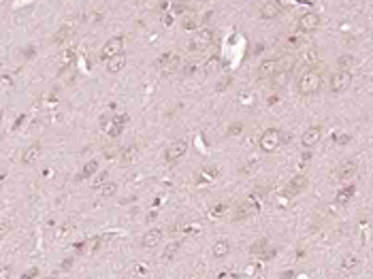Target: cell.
<instances>
[{
	"label": "cell",
	"instance_id": "obj_1",
	"mask_svg": "<svg viewBox=\"0 0 373 279\" xmlns=\"http://www.w3.org/2000/svg\"><path fill=\"white\" fill-rule=\"evenodd\" d=\"M320 87H322V75H320V70H316V68L305 70L296 81V89L301 96H314Z\"/></svg>",
	"mask_w": 373,
	"mask_h": 279
},
{
	"label": "cell",
	"instance_id": "obj_2",
	"mask_svg": "<svg viewBox=\"0 0 373 279\" xmlns=\"http://www.w3.org/2000/svg\"><path fill=\"white\" fill-rule=\"evenodd\" d=\"M281 141H284V134L277 128H267L260 134V149L265 151V154H273V151L281 145Z\"/></svg>",
	"mask_w": 373,
	"mask_h": 279
},
{
	"label": "cell",
	"instance_id": "obj_3",
	"mask_svg": "<svg viewBox=\"0 0 373 279\" xmlns=\"http://www.w3.org/2000/svg\"><path fill=\"white\" fill-rule=\"evenodd\" d=\"M122 51H124V37H122V34H117V37H111L103 45L101 53H98V60L107 62V60H111L113 56H117V53H122Z\"/></svg>",
	"mask_w": 373,
	"mask_h": 279
},
{
	"label": "cell",
	"instance_id": "obj_4",
	"mask_svg": "<svg viewBox=\"0 0 373 279\" xmlns=\"http://www.w3.org/2000/svg\"><path fill=\"white\" fill-rule=\"evenodd\" d=\"M213 41H215V32H213L211 28H203V30H198L196 34H192V41H190V49H192V51H203V49H207Z\"/></svg>",
	"mask_w": 373,
	"mask_h": 279
},
{
	"label": "cell",
	"instance_id": "obj_5",
	"mask_svg": "<svg viewBox=\"0 0 373 279\" xmlns=\"http://www.w3.org/2000/svg\"><path fill=\"white\" fill-rule=\"evenodd\" d=\"M352 85V73L350 70H335L331 75V81H329V87L333 94H339L343 89H348Z\"/></svg>",
	"mask_w": 373,
	"mask_h": 279
},
{
	"label": "cell",
	"instance_id": "obj_6",
	"mask_svg": "<svg viewBox=\"0 0 373 279\" xmlns=\"http://www.w3.org/2000/svg\"><path fill=\"white\" fill-rule=\"evenodd\" d=\"M186 151H188V143L184 139H175V141H171L169 147L165 149V160L169 162V164H175L177 160H181L186 156Z\"/></svg>",
	"mask_w": 373,
	"mask_h": 279
},
{
	"label": "cell",
	"instance_id": "obj_7",
	"mask_svg": "<svg viewBox=\"0 0 373 279\" xmlns=\"http://www.w3.org/2000/svg\"><path fill=\"white\" fill-rule=\"evenodd\" d=\"M320 26H322V17L318 13H314V11L303 13L301 17H299V22H296V28L301 32H316Z\"/></svg>",
	"mask_w": 373,
	"mask_h": 279
},
{
	"label": "cell",
	"instance_id": "obj_8",
	"mask_svg": "<svg viewBox=\"0 0 373 279\" xmlns=\"http://www.w3.org/2000/svg\"><path fill=\"white\" fill-rule=\"evenodd\" d=\"M258 79H275L277 73H279V60H262L260 64H258Z\"/></svg>",
	"mask_w": 373,
	"mask_h": 279
},
{
	"label": "cell",
	"instance_id": "obj_9",
	"mask_svg": "<svg viewBox=\"0 0 373 279\" xmlns=\"http://www.w3.org/2000/svg\"><path fill=\"white\" fill-rule=\"evenodd\" d=\"M356 160H343L341 164L337 166V170H335V177L339 179V181H348V179H352L354 175H356Z\"/></svg>",
	"mask_w": 373,
	"mask_h": 279
},
{
	"label": "cell",
	"instance_id": "obj_10",
	"mask_svg": "<svg viewBox=\"0 0 373 279\" xmlns=\"http://www.w3.org/2000/svg\"><path fill=\"white\" fill-rule=\"evenodd\" d=\"M320 139H322L320 126H309V128H305V132H303L301 143H303V147H316L318 143H320Z\"/></svg>",
	"mask_w": 373,
	"mask_h": 279
},
{
	"label": "cell",
	"instance_id": "obj_11",
	"mask_svg": "<svg viewBox=\"0 0 373 279\" xmlns=\"http://www.w3.org/2000/svg\"><path fill=\"white\" fill-rule=\"evenodd\" d=\"M307 185H309L307 175H296V177L292 179V181H290V183L286 185L284 194H286V196H296V194L305 192V190H307Z\"/></svg>",
	"mask_w": 373,
	"mask_h": 279
},
{
	"label": "cell",
	"instance_id": "obj_12",
	"mask_svg": "<svg viewBox=\"0 0 373 279\" xmlns=\"http://www.w3.org/2000/svg\"><path fill=\"white\" fill-rule=\"evenodd\" d=\"M160 64H165L162 75H175L179 64H181V58H179V53H167V56L160 60Z\"/></svg>",
	"mask_w": 373,
	"mask_h": 279
},
{
	"label": "cell",
	"instance_id": "obj_13",
	"mask_svg": "<svg viewBox=\"0 0 373 279\" xmlns=\"http://www.w3.org/2000/svg\"><path fill=\"white\" fill-rule=\"evenodd\" d=\"M160 241H162V230L160 228H152V230H147L141 237V247L143 249H152V247H156Z\"/></svg>",
	"mask_w": 373,
	"mask_h": 279
},
{
	"label": "cell",
	"instance_id": "obj_14",
	"mask_svg": "<svg viewBox=\"0 0 373 279\" xmlns=\"http://www.w3.org/2000/svg\"><path fill=\"white\" fill-rule=\"evenodd\" d=\"M279 15H281V7L275 3V0H267V3L260 7L262 20H275V17H279Z\"/></svg>",
	"mask_w": 373,
	"mask_h": 279
},
{
	"label": "cell",
	"instance_id": "obj_15",
	"mask_svg": "<svg viewBox=\"0 0 373 279\" xmlns=\"http://www.w3.org/2000/svg\"><path fill=\"white\" fill-rule=\"evenodd\" d=\"M254 213H256V207H254L252 203H241V205H237V209H235L233 222H243V220L252 218Z\"/></svg>",
	"mask_w": 373,
	"mask_h": 279
},
{
	"label": "cell",
	"instance_id": "obj_16",
	"mask_svg": "<svg viewBox=\"0 0 373 279\" xmlns=\"http://www.w3.org/2000/svg\"><path fill=\"white\" fill-rule=\"evenodd\" d=\"M41 156V143L39 141H34L32 145H28L24 149V154H22V164H32V162Z\"/></svg>",
	"mask_w": 373,
	"mask_h": 279
},
{
	"label": "cell",
	"instance_id": "obj_17",
	"mask_svg": "<svg viewBox=\"0 0 373 279\" xmlns=\"http://www.w3.org/2000/svg\"><path fill=\"white\" fill-rule=\"evenodd\" d=\"M126 66V53L122 51V53H117V56H113L111 60H107V70L109 73H120V70Z\"/></svg>",
	"mask_w": 373,
	"mask_h": 279
},
{
	"label": "cell",
	"instance_id": "obj_18",
	"mask_svg": "<svg viewBox=\"0 0 373 279\" xmlns=\"http://www.w3.org/2000/svg\"><path fill=\"white\" fill-rule=\"evenodd\" d=\"M229 251H231V243L226 239H217L213 243V247H211V256L213 258H226V256H229Z\"/></svg>",
	"mask_w": 373,
	"mask_h": 279
},
{
	"label": "cell",
	"instance_id": "obj_19",
	"mask_svg": "<svg viewBox=\"0 0 373 279\" xmlns=\"http://www.w3.org/2000/svg\"><path fill=\"white\" fill-rule=\"evenodd\" d=\"M354 66H356V58H354V56H350V53H343V56H339L337 70H350V73H352Z\"/></svg>",
	"mask_w": 373,
	"mask_h": 279
},
{
	"label": "cell",
	"instance_id": "obj_20",
	"mask_svg": "<svg viewBox=\"0 0 373 279\" xmlns=\"http://www.w3.org/2000/svg\"><path fill=\"white\" fill-rule=\"evenodd\" d=\"M354 194H356V188L345 185V188H341V190L337 192V199H335V201H337V205H348V201L352 199Z\"/></svg>",
	"mask_w": 373,
	"mask_h": 279
},
{
	"label": "cell",
	"instance_id": "obj_21",
	"mask_svg": "<svg viewBox=\"0 0 373 279\" xmlns=\"http://www.w3.org/2000/svg\"><path fill=\"white\" fill-rule=\"evenodd\" d=\"M318 51L314 49V47H309V49H303V53H301V62L305 66H314V64H318Z\"/></svg>",
	"mask_w": 373,
	"mask_h": 279
},
{
	"label": "cell",
	"instance_id": "obj_22",
	"mask_svg": "<svg viewBox=\"0 0 373 279\" xmlns=\"http://www.w3.org/2000/svg\"><path fill=\"white\" fill-rule=\"evenodd\" d=\"M96 170H98V162L96 160H90L88 164L84 166V170L77 175V181H81V179H88V177H92V175H96Z\"/></svg>",
	"mask_w": 373,
	"mask_h": 279
},
{
	"label": "cell",
	"instance_id": "obj_23",
	"mask_svg": "<svg viewBox=\"0 0 373 279\" xmlns=\"http://www.w3.org/2000/svg\"><path fill=\"white\" fill-rule=\"evenodd\" d=\"M179 247H181V243H179V241H171L169 245L165 247V251H162V258H165V260L175 258V254L179 251Z\"/></svg>",
	"mask_w": 373,
	"mask_h": 279
},
{
	"label": "cell",
	"instance_id": "obj_24",
	"mask_svg": "<svg viewBox=\"0 0 373 279\" xmlns=\"http://www.w3.org/2000/svg\"><path fill=\"white\" fill-rule=\"evenodd\" d=\"M356 264H358V258L352 256V254L341 258V268H343V271H352V268H356Z\"/></svg>",
	"mask_w": 373,
	"mask_h": 279
},
{
	"label": "cell",
	"instance_id": "obj_25",
	"mask_svg": "<svg viewBox=\"0 0 373 279\" xmlns=\"http://www.w3.org/2000/svg\"><path fill=\"white\" fill-rule=\"evenodd\" d=\"M220 68V56H211L205 62V73H215Z\"/></svg>",
	"mask_w": 373,
	"mask_h": 279
},
{
	"label": "cell",
	"instance_id": "obj_26",
	"mask_svg": "<svg viewBox=\"0 0 373 279\" xmlns=\"http://www.w3.org/2000/svg\"><path fill=\"white\" fill-rule=\"evenodd\" d=\"M117 192V183H113V181H107L105 185H103V190H101V196L103 199H111V196Z\"/></svg>",
	"mask_w": 373,
	"mask_h": 279
},
{
	"label": "cell",
	"instance_id": "obj_27",
	"mask_svg": "<svg viewBox=\"0 0 373 279\" xmlns=\"http://www.w3.org/2000/svg\"><path fill=\"white\" fill-rule=\"evenodd\" d=\"M241 130H243V124L241 122H233L229 126V130H226V137H239Z\"/></svg>",
	"mask_w": 373,
	"mask_h": 279
},
{
	"label": "cell",
	"instance_id": "obj_28",
	"mask_svg": "<svg viewBox=\"0 0 373 279\" xmlns=\"http://www.w3.org/2000/svg\"><path fill=\"white\" fill-rule=\"evenodd\" d=\"M70 37V28L68 26H62V28L56 32V37H53V43H60V41H64Z\"/></svg>",
	"mask_w": 373,
	"mask_h": 279
},
{
	"label": "cell",
	"instance_id": "obj_29",
	"mask_svg": "<svg viewBox=\"0 0 373 279\" xmlns=\"http://www.w3.org/2000/svg\"><path fill=\"white\" fill-rule=\"evenodd\" d=\"M231 83H233V77H231V75H226L224 79L217 81L215 89H217V92H224V89H229V87H231Z\"/></svg>",
	"mask_w": 373,
	"mask_h": 279
},
{
	"label": "cell",
	"instance_id": "obj_30",
	"mask_svg": "<svg viewBox=\"0 0 373 279\" xmlns=\"http://www.w3.org/2000/svg\"><path fill=\"white\" fill-rule=\"evenodd\" d=\"M9 232H11V224H9V220H3V226H0V237H7Z\"/></svg>",
	"mask_w": 373,
	"mask_h": 279
},
{
	"label": "cell",
	"instance_id": "obj_31",
	"mask_svg": "<svg viewBox=\"0 0 373 279\" xmlns=\"http://www.w3.org/2000/svg\"><path fill=\"white\" fill-rule=\"evenodd\" d=\"M265 245H267V241H265V239H260V241L256 243V245H252V249H250V251H252V254H258V251H260L262 247H265Z\"/></svg>",
	"mask_w": 373,
	"mask_h": 279
},
{
	"label": "cell",
	"instance_id": "obj_32",
	"mask_svg": "<svg viewBox=\"0 0 373 279\" xmlns=\"http://www.w3.org/2000/svg\"><path fill=\"white\" fill-rule=\"evenodd\" d=\"M24 279H30V277H39V268H28L24 275H22Z\"/></svg>",
	"mask_w": 373,
	"mask_h": 279
},
{
	"label": "cell",
	"instance_id": "obj_33",
	"mask_svg": "<svg viewBox=\"0 0 373 279\" xmlns=\"http://www.w3.org/2000/svg\"><path fill=\"white\" fill-rule=\"evenodd\" d=\"M72 58H75V49H68V53L62 56V62H72Z\"/></svg>",
	"mask_w": 373,
	"mask_h": 279
},
{
	"label": "cell",
	"instance_id": "obj_34",
	"mask_svg": "<svg viewBox=\"0 0 373 279\" xmlns=\"http://www.w3.org/2000/svg\"><path fill=\"white\" fill-rule=\"evenodd\" d=\"M134 154H136V149H134V147H128V149H126V151H124V160H126V162H128V160H130V158H132Z\"/></svg>",
	"mask_w": 373,
	"mask_h": 279
},
{
	"label": "cell",
	"instance_id": "obj_35",
	"mask_svg": "<svg viewBox=\"0 0 373 279\" xmlns=\"http://www.w3.org/2000/svg\"><path fill=\"white\" fill-rule=\"evenodd\" d=\"M3 85H5V87H11V85H13V79L9 77V75H3Z\"/></svg>",
	"mask_w": 373,
	"mask_h": 279
},
{
	"label": "cell",
	"instance_id": "obj_36",
	"mask_svg": "<svg viewBox=\"0 0 373 279\" xmlns=\"http://www.w3.org/2000/svg\"><path fill=\"white\" fill-rule=\"evenodd\" d=\"M281 277H294V273L292 271H286V273H281Z\"/></svg>",
	"mask_w": 373,
	"mask_h": 279
}]
</instances>
